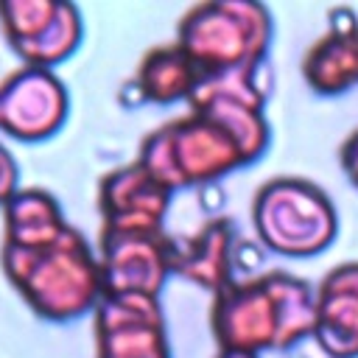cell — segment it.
Instances as JSON below:
<instances>
[{
	"instance_id": "5",
	"label": "cell",
	"mask_w": 358,
	"mask_h": 358,
	"mask_svg": "<svg viewBox=\"0 0 358 358\" xmlns=\"http://www.w3.org/2000/svg\"><path fill=\"white\" fill-rule=\"evenodd\" d=\"M252 227L266 249L285 257H310L333 243L338 215L319 185L299 176H274L252 199Z\"/></svg>"
},
{
	"instance_id": "19",
	"label": "cell",
	"mask_w": 358,
	"mask_h": 358,
	"mask_svg": "<svg viewBox=\"0 0 358 358\" xmlns=\"http://www.w3.org/2000/svg\"><path fill=\"white\" fill-rule=\"evenodd\" d=\"M215 358H260V355H252V352H238V350H218Z\"/></svg>"
},
{
	"instance_id": "3",
	"label": "cell",
	"mask_w": 358,
	"mask_h": 358,
	"mask_svg": "<svg viewBox=\"0 0 358 358\" xmlns=\"http://www.w3.org/2000/svg\"><path fill=\"white\" fill-rule=\"evenodd\" d=\"M134 159L171 193L210 185L235 168L249 165L238 140L201 112H185L151 129Z\"/></svg>"
},
{
	"instance_id": "8",
	"label": "cell",
	"mask_w": 358,
	"mask_h": 358,
	"mask_svg": "<svg viewBox=\"0 0 358 358\" xmlns=\"http://www.w3.org/2000/svg\"><path fill=\"white\" fill-rule=\"evenodd\" d=\"M70 112L64 81L45 67L20 64L0 81V134L39 143L53 137Z\"/></svg>"
},
{
	"instance_id": "16",
	"label": "cell",
	"mask_w": 358,
	"mask_h": 358,
	"mask_svg": "<svg viewBox=\"0 0 358 358\" xmlns=\"http://www.w3.org/2000/svg\"><path fill=\"white\" fill-rule=\"evenodd\" d=\"M84 36V22H81V11L62 0L53 22L34 39L28 42L22 50H17V56L22 59V64H31V67H45V70H53L56 64H62L67 56L76 53L78 42Z\"/></svg>"
},
{
	"instance_id": "7",
	"label": "cell",
	"mask_w": 358,
	"mask_h": 358,
	"mask_svg": "<svg viewBox=\"0 0 358 358\" xmlns=\"http://www.w3.org/2000/svg\"><path fill=\"white\" fill-rule=\"evenodd\" d=\"M95 358H171L159 296L103 294L92 310Z\"/></svg>"
},
{
	"instance_id": "20",
	"label": "cell",
	"mask_w": 358,
	"mask_h": 358,
	"mask_svg": "<svg viewBox=\"0 0 358 358\" xmlns=\"http://www.w3.org/2000/svg\"><path fill=\"white\" fill-rule=\"evenodd\" d=\"M0 207H3V196H0Z\"/></svg>"
},
{
	"instance_id": "10",
	"label": "cell",
	"mask_w": 358,
	"mask_h": 358,
	"mask_svg": "<svg viewBox=\"0 0 358 358\" xmlns=\"http://www.w3.org/2000/svg\"><path fill=\"white\" fill-rule=\"evenodd\" d=\"M171 196L137 159L106 171L98 182L101 232H159Z\"/></svg>"
},
{
	"instance_id": "1",
	"label": "cell",
	"mask_w": 358,
	"mask_h": 358,
	"mask_svg": "<svg viewBox=\"0 0 358 358\" xmlns=\"http://www.w3.org/2000/svg\"><path fill=\"white\" fill-rule=\"evenodd\" d=\"M316 327V288L282 268L232 280L210 305V330L218 350L260 355L288 350Z\"/></svg>"
},
{
	"instance_id": "4",
	"label": "cell",
	"mask_w": 358,
	"mask_h": 358,
	"mask_svg": "<svg viewBox=\"0 0 358 358\" xmlns=\"http://www.w3.org/2000/svg\"><path fill=\"white\" fill-rule=\"evenodd\" d=\"M271 14L255 0H207L176 22V45L207 73L260 67L271 45Z\"/></svg>"
},
{
	"instance_id": "18",
	"label": "cell",
	"mask_w": 358,
	"mask_h": 358,
	"mask_svg": "<svg viewBox=\"0 0 358 358\" xmlns=\"http://www.w3.org/2000/svg\"><path fill=\"white\" fill-rule=\"evenodd\" d=\"M338 162H341V171L347 173V179L358 187V129L347 134V140L341 143L338 148Z\"/></svg>"
},
{
	"instance_id": "13",
	"label": "cell",
	"mask_w": 358,
	"mask_h": 358,
	"mask_svg": "<svg viewBox=\"0 0 358 358\" xmlns=\"http://www.w3.org/2000/svg\"><path fill=\"white\" fill-rule=\"evenodd\" d=\"M235 268V227L229 218L215 215L204 221L193 235L173 238L171 249V274L218 294L232 282Z\"/></svg>"
},
{
	"instance_id": "15",
	"label": "cell",
	"mask_w": 358,
	"mask_h": 358,
	"mask_svg": "<svg viewBox=\"0 0 358 358\" xmlns=\"http://www.w3.org/2000/svg\"><path fill=\"white\" fill-rule=\"evenodd\" d=\"M0 215H3L0 243H11V246L48 243L67 227V218L56 196L48 193L45 187H20L0 207Z\"/></svg>"
},
{
	"instance_id": "12",
	"label": "cell",
	"mask_w": 358,
	"mask_h": 358,
	"mask_svg": "<svg viewBox=\"0 0 358 358\" xmlns=\"http://www.w3.org/2000/svg\"><path fill=\"white\" fill-rule=\"evenodd\" d=\"M302 78L316 95H341L358 84V17L333 8L327 31L302 56Z\"/></svg>"
},
{
	"instance_id": "6",
	"label": "cell",
	"mask_w": 358,
	"mask_h": 358,
	"mask_svg": "<svg viewBox=\"0 0 358 358\" xmlns=\"http://www.w3.org/2000/svg\"><path fill=\"white\" fill-rule=\"evenodd\" d=\"M257 73L260 67L207 73L187 98L190 112L213 117L238 140L246 162L260 159L271 137L266 120V90L260 87Z\"/></svg>"
},
{
	"instance_id": "11",
	"label": "cell",
	"mask_w": 358,
	"mask_h": 358,
	"mask_svg": "<svg viewBox=\"0 0 358 358\" xmlns=\"http://www.w3.org/2000/svg\"><path fill=\"white\" fill-rule=\"evenodd\" d=\"M313 338L330 358H358V260L338 263L319 280Z\"/></svg>"
},
{
	"instance_id": "17",
	"label": "cell",
	"mask_w": 358,
	"mask_h": 358,
	"mask_svg": "<svg viewBox=\"0 0 358 358\" xmlns=\"http://www.w3.org/2000/svg\"><path fill=\"white\" fill-rule=\"evenodd\" d=\"M62 0H0V28L11 50L34 42L56 17Z\"/></svg>"
},
{
	"instance_id": "14",
	"label": "cell",
	"mask_w": 358,
	"mask_h": 358,
	"mask_svg": "<svg viewBox=\"0 0 358 358\" xmlns=\"http://www.w3.org/2000/svg\"><path fill=\"white\" fill-rule=\"evenodd\" d=\"M201 78V70L190 62V56L176 45H154L143 53L129 87L134 90V103H157L168 106L176 101H187Z\"/></svg>"
},
{
	"instance_id": "2",
	"label": "cell",
	"mask_w": 358,
	"mask_h": 358,
	"mask_svg": "<svg viewBox=\"0 0 358 358\" xmlns=\"http://www.w3.org/2000/svg\"><path fill=\"white\" fill-rule=\"evenodd\" d=\"M0 268L25 305L48 322L81 319L103 296L98 252L73 224L48 243H0Z\"/></svg>"
},
{
	"instance_id": "9",
	"label": "cell",
	"mask_w": 358,
	"mask_h": 358,
	"mask_svg": "<svg viewBox=\"0 0 358 358\" xmlns=\"http://www.w3.org/2000/svg\"><path fill=\"white\" fill-rule=\"evenodd\" d=\"M173 238L159 232H101L98 266L103 294H148L159 296L171 274Z\"/></svg>"
}]
</instances>
